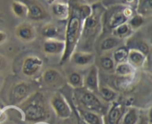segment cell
<instances>
[{
  "label": "cell",
  "mask_w": 152,
  "mask_h": 124,
  "mask_svg": "<svg viewBox=\"0 0 152 124\" xmlns=\"http://www.w3.org/2000/svg\"><path fill=\"white\" fill-rule=\"evenodd\" d=\"M41 35L45 39L63 40L65 38V28L53 22L45 24L41 29Z\"/></svg>",
  "instance_id": "7c38bea8"
},
{
  "label": "cell",
  "mask_w": 152,
  "mask_h": 124,
  "mask_svg": "<svg viewBox=\"0 0 152 124\" xmlns=\"http://www.w3.org/2000/svg\"><path fill=\"white\" fill-rule=\"evenodd\" d=\"M23 3L27 7V18L34 22H39L48 19L49 14L45 6L38 0H17Z\"/></svg>",
  "instance_id": "52a82bcc"
},
{
  "label": "cell",
  "mask_w": 152,
  "mask_h": 124,
  "mask_svg": "<svg viewBox=\"0 0 152 124\" xmlns=\"http://www.w3.org/2000/svg\"><path fill=\"white\" fill-rule=\"evenodd\" d=\"M52 15L59 21H66L69 13L68 3L65 1H56L50 3Z\"/></svg>",
  "instance_id": "ac0fdd59"
},
{
  "label": "cell",
  "mask_w": 152,
  "mask_h": 124,
  "mask_svg": "<svg viewBox=\"0 0 152 124\" xmlns=\"http://www.w3.org/2000/svg\"><path fill=\"white\" fill-rule=\"evenodd\" d=\"M7 66V59L5 58L4 56L0 54V72L4 71Z\"/></svg>",
  "instance_id": "1f68e13d"
},
{
  "label": "cell",
  "mask_w": 152,
  "mask_h": 124,
  "mask_svg": "<svg viewBox=\"0 0 152 124\" xmlns=\"http://www.w3.org/2000/svg\"><path fill=\"white\" fill-rule=\"evenodd\" d=\"M144 22H145V18L142 17L140 15L137 14V13H134L128 20L127 23L129 24V25L132 28V30L135 31L140 29L143 25Z\"/></svg>",
  "instance_id": "4dcf8cb0"
},
{
  "label": "cell",
  "mask_w": 152,
  "mask_h": 124,
  "mask_svg": "<svg viewBox=\"0 0 152 124\" xmlns=\"http://www.w3.org/2000/svg\"><path fill=\"white\" fill-rule=\"evenodd\" d=\"M147 56L136 50H129L128 56V62L134 68L142 67L145 63Z\"/></svg>",
  "instance_id": "ffe728a7"
},
{
  "label": "cell",
  "mask_w": 152,
  "mask_h": 124,
  "mask_svg": "<svg viewBox=\"0 0 152 124\" xmlns=\"http://www.w3.org/2000/svg\"><path fill=\"white\" fill-rule=\"evenodd\" d=\"M11 10L15 16L20 19H24L27 17L28 14V10L25 4L21 1L17 0H13L11 2Z\"/></svg>",
  "instance_id": "f1b7e54d"
},
{
  "label": "cell",
  "mask_w": 152,
  "mask_h": 124,
  "mask_svg": "<svg viewBox=\"0 0 152 124\" xmlns=\"http://www.w3.org/2000/svg\"><path fill=\"white\" fill-rule=\"evenodd\" d=\"M123 41V40L117 38V37L114 36L112 35H109V36H107L100 43V46H99L100 51L102 53H108V52H112L117 47L122 45Z\"/></svg>",
  "instance_id": "d6986e66"
},
{
  "label": "cell",
  "mask_w": 152,
  "mask_h": 124,
  "mask_svg": "<svg viewBox=\"0 0 152 124\" xmlns=\"http://www.w3.org/2000/svg\"><path fill=\"white\" fill-rule=\"evenodd\" d=\"M65 44L63 40L45 39L42 45V50L48 56L62 55Z\"/></svg>",
  "instance_id": "2e32d148"
},
{
  "label": "cell",
  "mask_w": 152,
  "mask_h": 124,
  "mask_svg": "<svg viewBox=\"0 0 152 124\" xmlns=\"http://www.w3.org/2000/svg\"><path fill=\"white\" fill-rule=\"evenodd\" d=\"M22 111L25 122L38 123L50 118V111L44 95L39 92L31 93L24 101L17 105Z\"/></svg>",
  "instance_id": "3957f363"
},
{
  "label": "cell",
  "mask_w": 152,
  "mask_h": 124,
  "mask_svg": "<svg viewBox=\"0 0 152 124\" xmlns=\"http://www.w3.org/2000/svg\"><path fill=\"white\" fill-rule=\"evenodd\" d=\"M67 82L74 89L83 88L84 85V75L78 71L72 70L67 75Z\"/></svg>",
  "instance_id": "7402d4cb"
},
{
  "label": "cell",
  "mask_w": 152,
  "mask_h": 124,
  "mask_svg": "<svg viewBox=\"0 0 152 124\" xmlns=\"http://www.w3.org/2000/svg\"><path fill=\"white\" fill-rule=\"evenodd\" d=\"M61 124H71V123H69V122H67V121H65V122L62 123Z\"/></svg>",
  "instance_id": "74e56055"
},
{
  "label": "cell",
  "mask_w": 152,
  "mask_h": 124,
  "mask_svg": "<svg viewBox=\"0 0 152 124\" xmlns=\"http://www.w3.org/2000/svg\"><path fill=\"white\" fill-rule=\"evenodd\" d=\"M69 13L65 22V47L61 57L59 64L63 65L69 60L70 56L77 49L82 33L84 20L91 13V5L82 0H68Z\"/></svg>",
  "instance_id": "6da1fadb"
},
{
  "label": "cell",
  "mask_w": 152,
  "mask_h": 124,
  "mask_svg": "<svg viewBox=\"0 0 152 124\" xmlns=\"http://www.w3.org/2000/svg\"><path fill=\"white\" fill-rule=\"evenodd\" d=\"M7 35L6 34V32L2 30H0V45L5 43V41H7Z\"/></svg>",
  "instance_id": "836d02e7"
},
{
  "label": "cell",
  "mask_w": 152,
  "mask_h": 124,
  "mask_svg": "<svg viewBox=\"0 0 152 124\" xmlns=\"http://www.w3.org/2000/svg\"><path fill=\"white\" fill-rule=\"evenodd\" d=\"M136 13L142 17H150L152 15V0H137Z\"/></svg>",
  "instance_id": "cb8c5ba5"
},
{
  "label": "cell",
  "mask_w": 152,
  "mask_h": 124,
  "mask_svg": "<svg viewBox=\"0 0 152 124\" xmlns=\"http://www.w3.org/2000/svg\"><path fill=\"white\" fill-rule=\"evenodd\" d=\"M125 108L121 103L113 102L103 119V124H120L124 115Z\"/></svg>",
  "instance_id": "5bb4252c"
},
{
  "label": "cell",
  "mask_w": 152,
  "mask_h": 124,
  "mask_svg": "<svg viewBox=\"0 0 152 124\" xmlns=\"http://www.w3.org/2000/svg\"><path fill=\"white\" fill-rule=\"evenodd\" d=\"M99 87V70L96 65L92 64L88 66L87 72L84 75L83 87L97 94Z\"/></svg>",
  "instance_id": "8fae6325"
},
{
  "label": "cell",
  "mask_w": 152,
  "mask_h": 124,
  "mask_svg": "<svg viewBox=\"0 0 152 124\" xmlns=\"http://www.w3.org/2000/svg\"><path fill=\"white\" fill-rule=\"evenodd\" d=\"M134 14V8L131 6L112 4L105 7L102 14V32H111L119 25L127 22Z\"/></svg>",
  "instance_id": "277c9868"
},
{
  "label": "cell",
  "mask_w": 152,
  "mask_h": 124,
  "mask_svg": "<svg viewBox=\"0 0 152 124\" xmlns=\"http://www.w3.org/2000/svg\"><path fill=\"white\" fill-rule=\"evenodd\" d=\"M15 35L22 42L30 43L32 42L37 37V31L31 24L22 22L16 26Z\"/></svg>",
  "instance_id": "4fadbf2b"
},
{
  "label": "cell",
  "mask_w": 152,
  "mask_h": 124,
  "mask_svg": "<svg viewBox=\"0 0 152 124\" xmlns=\"http://www.w3.org/2000/svg\"><path fill=\"white\" fill-rule=\"evenodd\" d=\"M99 65L104 71L111 73L114 72L116 63L112 57L111 52L104 53L99 57Z\"/></svg>",
  "instance_id": "603a6c76"
},
{
  "label": "cell",
  "mask_w": 152,
  "mask_h": 124,
  "mask_svg": "<svg viewBox=\"0 0 152 124\" xmlns=\"http://www.w3.org/2000/svg\"><path fill=\"white\" fill-rule=\"evenodd\" d=\"M38 124H45V123H42H42H38Z\"/></svg>",
  "instance_id": "ab89813d"
},
{
  "label": "cell",
  "mask_w": 152,
  "mask_h": 124,
  "mask_svg": "<svg viewBox=\"0 0 152 124\" xmlns=\"http://www.w3.org/2000/svg\"><path fill=\"white\" fill-rule=\"evenodd\" d=\"M99 1H100V0H99Z\"/></svg>",
  "instance_id": "7bdbcfd3"
},
{
  "label": "cell",
  "mask_w": 152,
  "mask_h": 124,
  "mask_svg": "<svg viewBox=\"0 0 152 124\" xmlns=\"http://www.w3.org/2000/svg\"><path fill=\"white\" fill-rule=\"evenodd\" d=\"M48 2H49L50 4V3L53 2V1H65V2H68V0H47Z\"/></svg>",
  "instance_id": "d590c367"
},
{
  "label": "cell",
  "mask_w": 152,
  "mask_h": 124,
  "mask_svg": "<svg viewBox=\"0 0 152 124\" xmlns=\"http://www.w3.org/2000/svg\"><path fill=\"white\" fill-rule=\"evenodd\" d=\"M129 50L126 47V45H121L113 50L112 57L116 64L128 61Z\"/></svg>",
  "instance_id": "83f0119b"
},
{
  "label": "cell",
  "mask_w": 152,
  "mask_h": 124,
  "mask_svg": "<svg viewBox=\"0 0 152 124\" xmlns=\"http://www.w3.org/2000/svg\"><path fill=\"white\" fill-rule=\"evenodd\" d=\"M98 94L103 101L107 103L114 101L117 97V93L113 89L107 86H99Z\"/></svg>",
  "instance_id": "4316f807"
},
{
  "label": "cell",
  "mask_w": 152,
  "mask_h": 124,
  "mask_svg": "<svg viewBox=\"0 0 152 124\" xmlns=\"http://www.w3.org/2000/svg\"><path fill=\"white\" fill-rule=\"evenodd\" d=\"M126 47L129 50H136L140 51L145 56H148L150 53V46L146 41L138 36L132 35L126 38Z\"/></svg>",
  "instance_id": "e0dca14e"
},
{
  "label": "cell",
  "mask_w": 152,
  "mask_h": 124,
  "mask_svg": "<svg viewBox=\"0 0 152 124\" xmlns=\"http://www.w3.org/2000/svg\"><path fill=\"white\" fill-rule=\"evenodd\" d=\"M31 94V85L26 81H19L13 84L8 92L10 104L17 106Z\"/></svg>",
  "instance_id": "8992f818"
},
{
  "label": "cell",
  "mask_w": 152,
  "mask_h": 124,
  "mask_svg": "<svg viewBox=\"0 0 152 124\" xmlns=\"http://www.w3.org/2000/svg\"><path fill=\"white\" fill-rule=\"evenodd\" d=\"M0 17H1V14H0Z\"/></svg>",
  "instance_id": "b9f144b4"
},
{
  "label": "cell",
  "mask_w": 152,
  "mask_h": 124,
  "mask_svg": "<svg viewBox=\"0 0 152 124\" xmlns=\"http://www.w3.org/2000/svg\"><path fill=\"white\" fill-rule=\"evenodd\" d=\"M42 78L45 84L50 87H59L63 83V77L59 70L53 67L47 68L43 72Z\"/></svg>",
  "instance_id": "9a60e30c"
},
{
  "label": "cell",
  "mask_w": 152,
  "mask_h": 124,
  "mask_svg": "<svg viewBox=\"0 0 152 124\" xmlns=\"http://www.w3.org/2000/svg\"><path fill=\"white\" fill-rule=\"evenodd\" d=\"M91 13L83 22L81 36L77 46V49H80L77 50L91 52L95 41L102 33V14L105 6L97 1L91 4Z\"/></svg>",
  "instance_id": "7a4b0ae2"
},
{
  "label": "cell",
  "mask_w": 152,
  "mask_h": 124,
  "mask_svg": "<svg viewBox=\"0 0 152 124\" xmlns=\"http://www.w3.org/2000/svg\"><path fill=\"white\" fill-rule=\"evenodd\" d=\"M83 88L77 89L75 94L80 107L102 115L105 110V106L97 94Z\"/></svg>",
  "instance_id": "5b68a950"
},
{
  "label": "cell",
  "mask_w": 152,
  "mask_h": 124,
  "mask_svg": "<svg viewBox=\"0 0 152 124\" xmlns=\"http://www.w3.org/2000/svg\"><path fill=\"white\" fill-rule=\"evenodd\" d=\"M79 111L81 117L87 124H103V120L99 114L86 110L80 106Z\"/></svg>",
  "instance_id": "44dd1931"
},
{
  "label": "cell",
  "mask_w": 152,
  "mask_h": 124,
  "mask_svg": "<svg viewBox=\"0 0 152 124\" xmlns=\"http://www.w3.org/2000/svg\"><path fill=\"white\" fill-rule=\"evenodd\" d=\"M43 65V61L37 56H28L22 62V72L25 76L32 77L37 75Z\"/></svg>",
  "instance_id": "9c48e42d"
},
{
  "label": "cell",
  "mask_w": 152,
  "mask_h": 124,
  "mask_svg": "<svg viewBox=\"0 0 152 124\" xmlns=\"http://www.w3.org/2000/svg\"><path fill=\"white\" fill-rule=\"evenodd\" d=\"M69 60L77 67H88L94 63L95 56L92 52L75 50L70 56Z\"/></svg>",
  "instance_id": "30bf717a"
},
{
  "label": "cell",
  "mask_w": 152,
  "mask_h": 124,
  "mask_svg": "<svg viewBox=\"0 0 152 124\" xmlns=\"http://www.w3.org/2000/svg\"><path fill=\"white\" fill-rule=\"evenodd\" d=\"M137 0H120V2L118 4H123V5H128L132 7L134 4H137Z\"/></svg>",
  "instance_id": "d6a6232c"
},
{
  "label": "cell",
  "mask_w": 152,
  "mask_h": 124,
  "mask_svg": "<svg viewBox=\"0 0 152 124\" xmlns=\"http://www.w3.org/2000/svg\"><path fill=\"white\" fill-rule=\"evenodd\" d=\"M1 77H0V83H1Z\"/></svg>",
  "instance_id": "60d3db41"
},
{
  "label": "cell",
  "mask_w": 152,
  "mask_h": 124,
  "mask_svg": "<svg viewBox=\"0 0 152 124\" xmlns=\"http://www.w3.org/2000/svg\"><path fill=\"white\" fill-rule=\"evenodd\" d=\"M50 106L58 118L67 120L71 117V109L63 96L59 93H55L50 99Z\"/></svg>",
  "instance_id": "ba28073f"
},
{
  "label": "cell",
  "mask_w": 152,
  "mask_h": 124,
  "mask_svg": "<svg viewBox=\"0 0 152 124\" xmlns=\"http://www.w3.org/2000/svg\"><path fill=\"white\" fill-rule=\"evenodd\" d=\"M135 68L132 66L129 62L117 63L115 66L114 72L120 77L133 76L135 73Z\"/></svg>",
  "instance_id": "484cf974"
},
{
  "label": "cell",
  "mask_w": 152,
  "mask_h": 124,
  "mask_svg": "<svg viewBox=\"0 0 152 124\" xmlns=\"http://www.w3.org/2000/svg\"><path fill=\"white\" fill-rule=\"evenodd\" d=\"M133 32L132 28L129 25L127 22L123 23L122 25H119L116 28H114L111 32V35L117 37V38H120L121 40H124L130 37L133 35Z\"/></svg>",
  "instance_id": "d4e9b609"
},
{
  "label": "cell",
  "mask_w": 152,
  "mask_h": 124,
  "mask_svg": "<svg viewBox=\"0 0 152 124\" xmlns=\"http://www.w3.org/2000/svg\"><path fill=\"white\" fill-rule=\"evenodd\" d=\"M139 120V114L135 108L131 107L123 115L122 124H136Z\"/></svg>",
  "instance_id": "f546056e"
},
{
  "label": "cell",
  "mask_w": 152,
  "mask_h": 124,
  "mask_svg": "<svg viewBox=\"0 0 152 124\" xmlns=\"http://www.w3.org/2000/svg\"><path fill=\"white\" fill-rule=\"evenodd\" d=\"M136 124H144L143 118H141V119H140L139 118V120H138V121L137 122Z\"/></svg>",
  "instance_id": "8d00e7d4"
},
{
  "label": "cell",
  "mask_w": 152,
  "mask_h": 124,
  "mask_svg": "<svg viewBox=\"0 0 152 124\" xmlns=\"http://www.w3.org/2000/svg\"><path fill=\"white\" fill-rule=\"evenodd\" d=\"M1 109H0V118H1Z\"/></svg>",
  "instance_id": "f35d334b"
},
{
  "label": "cell",
  "mask_w": 152,
  "mask_h": 124,
  "mask_svg": "<svg viewBox=\"0 0 152 124\" xmlns=\"http://www.w3.org/2000/svg\"><path fill=\"white\" fill-rule=\"evenodd\" d=\"M82 1H84V2L87 3V4H91H91H94V3H96V2H97V1H99V0H82Z\"/></svg>",
  "instance_id": "e575fe53"
}]
</instances>
